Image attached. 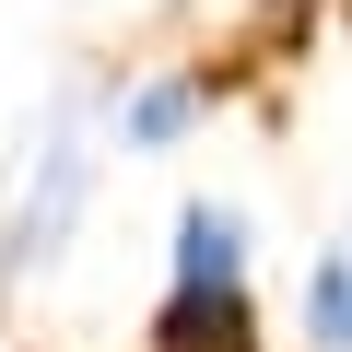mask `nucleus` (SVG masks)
Masks as SVG:
<instances>
[{
    "label": "nucleus",
    "mask_w": 352,
    "mask_h": 352,
    "mask_svg": "<svg viewBox=\"0 0 352 352\" xmlns=\"http://www.w3.org/2000/svg\"><path fill=\"white\" fill-rule=\"evenodd\" d=\"M82 176H94V153H82V94H59L36 164H24V200H12V223H0V282H36V270L71 247V223H82Z\"/></svg>",
    "instance_id": "1"
},
{
    "label": "nucleus",
    "mask_w": 352,
    "mask_h": 352,
    "mask_svg": "<svg viewBox=\"0 0 352 352\" xmlns=\"http://www.w3.org/2000/svg\"><path fill=\"white\" fill-rule=\"evenodd\" d=\"M176 294L247 305V223H235L223 200H188V212H176Z\"/></svg>",
    "instance_id": "2"
},
{
    "label": "nucleus",
    "mask_w": 352,
    "mask_h": 352,
    "mask_svg": "<svg viewBox=\"0 0 352 352\" xmlns=\"http://www.w3.org/2000/svg\"><path fill=\"white\" fill-rule=\"evenodd\" d=\"M188 118H200V82H188V71H153V82L118 106V141H129V153H153V141L188 129Z\"/></svg>",
    "instance_id": "3"
},
{
    "label": "nucleus",
    "mask_w": 352,
    "mask_h": 352,
    "mask_svg": "<svg viewBox=\"0 0 352 352\" xmlns=\"http://www.w3.org/2000/svg\"><path fill=\"white\" fill-rule=\"evenodd\" d=\"M305 329H317V352H352V223H340V247L305 282Z\"/></svg>",
    "instance_id": "4"
}]
</instances>
